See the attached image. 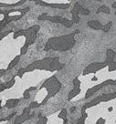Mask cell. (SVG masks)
<instances>
[{"instance_id": "obj_22", "label": "cell", "mask_w": 116, "mask_h": 124, "mask_svg": "<svg viewBox=\"0 0 116 124\" xmlns=\"http://www.w3.org/2000/svg\"><path fill=\"white\" fill-rule=\"evenodd\" d=\"M16 83V79L15 78H12L11 79L9 80V81H8L7 83H5V87H6V89H10L11 87H13L14 86V84Z\"/></svg>"}, {"instance_id": "obj_3", "label": "cell", "mask_w": 116, "mask_h": 124, "mask_svg": "<svg viewBox=\"0 0 116 124\" xmlns=\"http://www.w3.org/2000/svg\"><path fill=\"white\" fill-rule=\"evenodd\" d=\"M37 70H49V71H54V70H60L63 68V64L59 63L58 57L55 58H45L40 60L34 62Z\"/></svg>"}, {"instance_id": "obj_37", "label": "cell", "mask_w": 116, "mask_h": 124, "mask_svg": "<svg viewBox=\"0 0 116 124\" xmlns=\"http://www.w3.org/2000/svg\"><path fill=\"white\" fill-rule=\"evenodd\" d=\"M75 109H76V108H75V107H74V108H70V111H71V112H73Z\"/></svg>"}, {"instance_id": "obj_23", "label": "cell", "mask_w": 116, "mask_h": 124, "mask_svg": "<svg viewBox=\"0 0 116 124\" xmlns=\"http://www.w3.org/2000/svg\"><path fill=\"white\" fill-rule=\"evenodd\" d=\"M25 70H26V72H31V71H34L35 70H37L35 63L33 62V63L29 64V65H28L27 68H25Z\"/></svg>"}, {"instance_id": "obj_29", "label": "cell", "mask_w": 116, "mask_h": 124, "mask_svg": "<svg viewBox=\"0 0 116 124\" xmlns=\"http://www.w3.org/2000/svg\"><path fill=\"white\" fill-rule=\"evenodd\" d=\"M47 121H48L47 117H40L39 120H38V122L36 124H47Z\"/></svg>"}, {"instance_id": "obj_6", "label": "cell", "mask_w": 116, "mask_h": 124, "mask_svg": "<svg viewBox=\"0 0 116 124\" xmlns=\"http://www.w3.org/2000/svg\"><path fill=\"white\" fill-rule=\"evenodd\" d=\"M106 67H107V64L105 62H93L91 64H90L88 67H86L82 74L85 76V75H88V74L91 73H95L99 70H103Z\"/></svg>"}, {"instance_id": "obj_40", "label": "cell", "mask_w": 116, "mask_h": 124, "mask_svg": "<svg viewBox=\"0 0 116 124\" xmlns=\"http://www.w3.org/2000/svg\"><path fill=\"white\" fill-rule=\"evenodd\" d=\"M95 1H97V2H101L102 0H95Z\"/></svg>"}, {"instance_id": "obj_34", "label": "cell", "mask_w": 116, "mask_h": 124, "mask_svg": "<svg viewBox=\"0 0 116 124\" xmlns=\"http://www.w3.org/2000/svg\"><path fill=\"white\" fill-rule=\"evenodd\" d=\"M105 122H106V120H105L103 118H100V119L96 121L95 124H105Z\"/></svg>"}, {"instance_id": "obj_11", "label": "cell", "mask_w": 116, "mask_h": 124, "mask_svg": "<svg viewBox=\"0 0 116 124\" xmlns=\"http://www.w3.org/2000/svg\"><path fill=\"white\" fill-rule=\"evenodd\" d=\"M87 25L91 28L94 29V30H102V28H103V25H101L98 20H91V21H88Z\"/></svg>"}, {"instance_id": "obj_38", "label": "cell", "mask_w": 116, "mask_h": 124, "mask_svg": "<svg viewBox=\"0 0 116 124\" xmlns=\"http://www.w3.org/2000/svg\"><path fill=\"white\" fill-rule=\"evenodd\" d=\"M112 8H116V2H114V3L112 4Z\"/></svg>"}, {"instance_id": "obj_17", "label": "cell", "mask_w": 116, "mask_h": 124, "mask_svg": "<svg viewBox=\"0 0 116 124\" xmlns=\"http://www.w3.org/2000/svg\"><path fill=\"white\" fill-rule=\"evenodd\" d=\"M97 14H99V13H104V14H110L111 13V11H110V8H108V7H106V6H101V7H100V8L97 9L96 11Z\"/></svg>"}, {"instance_id": "obj_8", "label": "cell", "mask_w": 116, "mask_h": 124, "mask_svg": "<svg viewBox=\"0 0 116 124\" xmlns=\"http://www.w3.org/2000/svg\"><path fill=\"white\" fill-rule=\"evenodd\" d=\"M81 6L79 3H75L73 7V9L71 10V16H72V22L73 23H79L80 22V9Z\"/></svg>"}, {"instance_id": "obj_18", "label": "cell", "mask_w": 116, "mask_h": 124, "mask_svg": "<svg viewBox=\"0 0 116 124\" xmlns=\"http://www.w3.org/2000/svg\"><path fill=\"white\" fill-rule=\"evenodd\" d=\"M58 118L59 119H62L63 121H64V124L67 123V109L66 108H62L60 110V112L58 113Z\"/></svg>"}, {"instance_id": "obj_14", "label": "cell", "mask_w": 116, "mask_h": 124, "mask_svg": "<svg viewBox=\"0 0 116 124\" xmlns=\"http://www.w3.org/2000/svg\"><path fill=\"white\" fill-rule=\"evenodd\" d=\"M19 103V100L18 99H10V100H8L7 102H6V104L5 106L7 107V108H15L17 105Z\"/></svg>"}, {"instance_id": "obj_26", "label": "cell", "mask_w": 116, "mask_h": 124, "mask_svg": "<svg viewBox=\"0 0 116 124\" xmlns=\"http://www.w3.org/2000/svg\"><path fill=\"white\" fill-rule=\"evenodd\" d=\"M108 69H109V71H114L116 70V62L115 61H112L111 62L110 64H108Z\"/></svg>"}, {"instance_id": "obj_12", "label": "cell", "mask_w": 116, "mask_h": 124, "mask_svg": "<svg viewBox=\"0 0 116 124\" xmlns=\"http://www.w3.org/2000/svg\"><path fill=\"white\" fill-rule=\"evenodd\" d=\"M114 58H115V52L112 49H111V48L107 49V51H106V59H105L104 61L107 64V66L111 62L114 61Z\"/></svg>"}, {"instance_id": "obj_13", "label": "cell", "mask_w": 116, "mask_h": 124, "mask_svg": "<svg viewBox=\"0 0 116 124\" xmlns=\"http://www.w3.org/2000/svg\"><path fill=\"white\" fill-rule=\"evenodd\" d=\"M81 93V88H73L70 91V93L68 94V101H70L72 99L76 97L77 95H79Z\"/></svg>"}, {"instance_id": "obj_28", "label": "cell", "mask_w": 116, "mask_h": 124, "mask_svg": "<svg viewBox=\"0 0 116 124\" xmlns=\"http://www.w3.org/2000/svg\"><path fill=\"white\" fill-rule=\"evenodd\" d=\"M73 88H81V81L78 78H75L73 79Z\"/></svg>"}, {"instance_id": "obj_25", "label": "cell", "mask_w": 116, "mask_h": 124, "mask_svg": "<svg viewBox=\"0 0 116 124\" xmlns=\"http://www.w3.org/2000/svg\"><path fill=\"white\" fill-rule=\"evenodd\" d=\"M112 21L108 22V23L106 24V25H103V28H102V31H103L104 33H107V32H109L110 28H111V27H112Z\"/></svg>"}, {"instance_id": "obj_16", "label": "cell", "mask_w": 116, "mask_h": 124, "mask_svg": "<svg viewBox=\"0 0 116 124\" xmlns=\"http://www.w3.org/2000/svg\"><path fill=\"white\" fill-rule=\"evenodd\" d=\"M27 0H19L18 2L14 3V4H3V3H0V8H14V7H17L19 5L25 3Z\"/></svg>"}, {"instance_id": "obj_27", "label": "cell", "mask_w": 116, "mask_h": 124, "mask_svg": "<svg viewBox=\"0 0 116 124\" xmlns=\"http://www.w3.org/2000/svg\"><path fill=\"white\" fill-rule=\"evenodd\" d=\"M91 11H90L89 9H87V8H84L83 7H81V9H80V14L81 15H83V16H87L89 15Z\"/></svg>"}, {"instance_id": "obj_35", "label": "cell", "mask_w": 116, "mask_h": 124, "mask_svg": "<svg viewBox=\"0 0 116 124\" xmlns=\"http://www.w3.org/2000/svg\"><path fill=\"white\" fill-rule=\"evenodd\" d=\"M6 89V87H5V84H0V92L4 91Z\"/></svg>"}, {"instance_id": "obj_19", "label": "cell", "mask_w": 116, "mask_h": 124, "mask_svg": "<svg viewBox=\"0 0 116 124\" xmlns=\"http://www.w3.org/2000/svg\"><path fill=\"white\" fill-rule=\"evenodd\" d=\"M60 24L66 27H70L73 26L74 23L72 22V20H69V19H67V18H62Z\"/></svg>"}, {"instance_id": "obj_4", "label": "cell", "mask_w": 116, "mask_h": 124, "mask_svg": "<svg viewBox=\"0 0 116 124\" xmlns=\"http://www.w3.org/2000/svg\"><path fill=\"white\" fill-rule=\"evenodd\" d=\"M39 29H40V27L39 25H35V26H32V27H28L27 29H21V30H18L14 33L13 35V38L14 39H17L21 36H23L26 38V40H25V44H27L28 46L32 45L33 43L35 42L36 39H37V35L39 33Z\"/></svg>"}, {"instance_id": "obj_30", "label": "cell", "mask_w": 116, "mask_h": 124, "mask_svg": "<svg viewBox=\"0 0 116 124\" xmlns=\"http://www.w3.org/2000/svg\"><path fill=\"white\" fill-rule=\"evenodd\" d=\"M48 18H49L48 14H47V13H44V14H41L40 16H39V18H38V19L41 21V20H48Z\"/></svg>"}, {"instance_id": "obj_41", "label": "cell", "mask_w": 116, "mask_h": 124, "mask_svg": "<svg viewBox=\"0 0 116 124\" xmlns=\"http://www.w3.org/2000/svg\"><path fill=\"white\" fill-rule=\"evenodd\" d=\"M1 121H2V120H0V122H1Z\"/></svg>"}, {"instance_id": "obj_2", "label": "cell", "mask_w": 116, "mask_h": 124, "mask_svg": "<svg viewBox=\"0 0 116 124\" xmlns=\"http://www.w3.org/2000/svg\"><path fill=\"white\" fill-rule=\"evenodd\" d=\"M45 89L47 90V96L45 98V100L40 103V106L46 104L47 101H49L50 98L54 97L55 95L60 90L61 83L55 76H52V77L49 78L48 79H46L44 81V83L40 87V89Z\"/></svg>"}, {"instance_id": "obj_39", "label": "cell", "mask_w": 116, "mask_h": 124, "mask_svg": "<svg viewBox=\"0 0 116 124\" xmlns=\"http://www.w3.org/2000/svg\"><path fill=\"white\" fill-rule=\"evenodd\" d=\"M1 102H2V101H0V109H1V108H2V106H1Z\"/></svg>"}, {"instance_id": "obj_32", "label": "cell", "mask_w": 116, "mask_h": 124, "mask_svg": "<svg viewBox=\"0 0 116 124\" xmlns=\"http://www.w3.org/2000/svg\"><path fill=\"white\" fill-rule=\"evenodd\" d=\"M25 73H26V70H25V69H20V70H18L17 74V77H19V78H22Z\"/></svg>"}, {"instance_id": "obj_7", "label": "cell", "mask_w": 116, "mask_h": 124, "mask_svg": "<svg viewBox=\"0 0 116 124\" xmlns=\"http://www.w3.org/2000/svg\"><path fill=\"white\" fill-rule=\"evenodd\" d=\"M30 109L31 108L29 107L24 108L22 114H20L19 116H17L15 119L14 124H21V123H24L25 121H27L30 118Z\"/></svg>"}, {"instance_id": "obj_21", "label": "cell", "mask_w": 116, "mask_h": 124, "mask_svg": "<svg viewBox=\"0 0 116 124\" xmlns=\"http://www.w3.org/2000/svg\"><path fill=\"white\" fill-rule=\"evenodd\" d=\"M87 113L86 112H83L82 114H81V117L77 121V123L76 124H85V120H86V118H87Z\"/></svg>"}, {"instance_id": "obj_20", "label": "cell", "mask_w": 116, "mask_h": 124, "mask_svg": "<svg viewBox=\"0 0 116 124\" xmlns=\"http://www.w3.org/2000/svg\"><path fill=\"white\" fill-rule=\"evenodd\" d=\"M62 18H63V17H61V16H49L48 20H49V21H50L51 23L60 24Z\"/></svg>"}, {"instance_id": "obj_31", "label": "cell", "mask_w": 116, "mask_h": 124, "mask_svg": "<svg viewBox=\"0 0 116 124\" xmlns=\"http://www.w3.org/2000/svg\"><path fill=\"white\" fill-rule=\"evenodd\" d=\"M39 106H40V103L37 102V101H32V102L30 103V105H29V108H38V107H39Z\"/></svg>"}, {"instance_id": "obj_9", "label": "cell", "mask_w": 116, "mask_h": 124, "mask_svg": "<svg viewBox=\"0 0 116 124\" xmlns=\"http://www.w3.org/2000/svg\"><path fill=\"white\" fill-rule=\"evenodd\" d=\"M39 5H42L45 7H50L52 8H58V9H67L70 8V4H62V3H46L41 1Z\"/></svg>"}, {"instance_id": "obj_1", "label": "cell", "mask_w": 116, "mask_h": 124, "mask_svg": "<svg viewBox=\"0 0 116 124\" xmlns=\"http://www.w3.org/2000/svg\"><path fill=\"white\" fill-rule=\"evenodd\" d=\"M79 33V30L68 35H63L60 37H54L48 40L45 45L44 49L46 51L55 50V51H68L71 49L75 46V36Z\"/></svg>"}, {"instance_id": "obj_10", "label": "cell", "mask_w": 116, "mask_h": 124, "mask_svg": "<svg viewBox=\"0 0 116 124\" xmlns=\"http://www.w3.org/2000/svg\"><path fill=\"white\" fill-rule=\"evenodd\" d=\"M101 102H107V101H112L116 99V91L112 93H106V94H102L101 96H99Z\"/></svg>"}, {"instance_id": "obj_15", "label": "cell", "mask_w": 116, "mask_h": 124, "mask_svg": "<svg viewBox=\"0 0 116 124\" xmlns=\"http://www.w3.org/2000/svg\"><path fill=\"white\" fill-rule=\"evenodd\" d=\"M20 57H21V56L18 55V56H16L15 58L12 59V61L9 63V65H8V70H12L13 68H15V66L17 65V63H18L20 60Z\"/></svg>"}, {"instance_id": "obj_43", "label": "cell", "mask_w": 116, "mask_h": 124, "mask_svg": "<svg viewBox=\"0 0 116 124\" xmlns=\"http://www.w3.org/2000/svg\"><path fill=\"white\" fill-rule=\"evenodd\" d=\"M63 124H64V123H63Z\"/></svg>"}, {"instance_id": "obj_36", "label": "cell", "mask_w": 116, "mask_h": 124, "mask_svg": "<svg viewBox=\"0 0 116 124\" xmlns=\"http://www.w3.org/2000/svg\"><path fill=\"white\" fill-rule=\"evenodd\" d=\"M5 73H6V70H0V78L5 75Z\"/></svg>"}, {"instance_id": "obj_42", "label": "cell", "mask_w": 116, "mask_h": 124, "mask_svg": "<svg viewBox=\"0 0 116 124\" xmlns=\"http://www.w3.org/2000/svg\"><path fill=\"white\" fill-rule=\"evenodd\" d=\"M115 15H116V11H115Z\"/></svg>"}, {"instance_id": "obj_33", "label": "cell", "mask_w": 116, "mask_h": 124, "mask_svg": "<svg viewBox=\"0 0 116 124\" xmlns=\"http://www.w3.org/2000/svg\"><path fill=\"white\" fill-rule=\"evenodd\" d=\"M23 97L25 100H28V99L30 98V94H29V91H28L27 89L25 90V92H24V94H23Z\"/></svg>"}, {"instance_id": "obj_5", "label": "cell", "mask_w": 116, "mask_h": 124, "mask_svg": "<svg viewBox=\"0 0 116 124\" xmlns=\"http://www.w3.org/2000/svg\"><path fill=\"white\" fill-rule=\"evenodd\" d=\"M116 84V79H107V80H105V81L101 82L100 84H98V85H95L93 86L92 88H91L87 90V92L85 94V99H89L91 98L92 95H94L96 92H98L99 90H101L102 88H104L106 86H109V85H115Z\"/></svg>"}, {"instance_id": "obj_24", "label": "cell", "mask_w": 116, "mask_h": 124, "mask_svg": "<svg viewBox=\"0 0 116 124\" xmlns=\"http://www.w3.org/2000/svg\"><path fill=\"white\" fill-rule=\"evenodd\" d=\"M28 47H29V46H28V45H27V44H24L23 46H22V47H21V49H20V56H23V55L26 54V53L27 52Z\"/></svg>"}]
</instances>
